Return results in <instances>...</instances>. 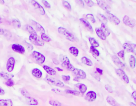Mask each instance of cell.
Returning a JSON list of instances; mask_svg holds the SVG:
<instances>
[{
  "mask_svg": "<svg viewBox=\"0 0 136 106\" xmlns=\"http://www.w3.org/2000/svg\"><path fill=\"white\" fill-rule=\"evenodd\" d=\"M32 22L33 23V24L34 25V26L35 27L36 30H37V31L41 33V34H43V33H45V29L41 24H40L39 23H38L37 22H36V21H33V20H32Z\"/></svg>",
  "mask_w": 136,
  "mask_h": 106,
  "instance_id": "obj_18",
  "label": "cell"
},
{
  "mask_svg": "<svg viewBox=\"0 0 136 106\" xmlns=\"http://www.w3.org/2000/svg\"><path fill=\"white\" fill-rule=\"evenodd\" d=\"M32 74L37 78H40L42 76V72L37 68L34 69L32 70Z\"/></svg>",
  "mask_w": 136,
  "mask_h": 106,
  "instance_id": "obj_26",
  "label": "cell"
},
{
  "mask_svg": "<svg viewBox=\"0 0 136 106\" xmlns=\"http://www.w3.org/2000/svg\"><path fill=\"white\" fill-rule=\"evenodd\" d=\"M81 62L86 65L88 66H92L93 65V63L91 61V60L89 59L88 57H83L81 59Z\"/></svg>",
  "mask_w": 136,
  "mask_h": 106,
  "instance_id": "obj_25",
  "label": "cell"
},
{
  "mask_svg": "<svg viewBox=\"0 0 136 106\" xmlns=\"http://www.w3.org/2000/svg\"><path fill=\"white\" fill-rule=\"evenodd\" d=\"M52 91L53 92H55V93H57V94H61L62 93L60 89H58L57 88H53V89H52Z\"/></svg>",
  "mask_w": 136,
  "mask_h": 106,
  "instance_id": "obj_50",
  "label": "cell"
},
{
  "mask_svg": "<svg viewBox=\"0 0 136 106\" xmlns=\"http://www.w3.org/2000/svg\"><path fill=\"white\" fill-rule=\"evenodd\" d=\"M76 87L78 88L79 89V92L82 94H84L87 90V86L83 83H77L76 84Z\"/></svg>",
  "mask_w": 136,
  "mask_h": 106,
  "instance_id": "obj_22",
  "label": "cell"
},
{
  "mask_svg": "<svg viewBox=\"0 0 136 106\" xmlns=\"http://www.w3.org/2000/svg\"><path fill=\"white\" fill-rule=\"evenodd\" d=\"M5 3L4 0H0V4H4Z\"/></svg>",
  "mask_w": 136,
  "mask_h": 106,
  "instance_id": "obj_59",
  "label": "cell"
},
{
  "mask_svg": "<svg viewBox=\"0 0 136 106\" xmlns=\"http://www.w3.org/2000/svg\"><path fill=\"white\" fill-rule=\"evenodd\" d=\"M84 1L86 3V4L87 5L88 7H90V8L93 7L94 5V2L92 1V0H84Z\"/></svg>",
  "mask_w": 136,
  "mask_h": 106,
  "instance_id": "obj_43",
  "label": "cell"
},
{
  "mask_svg": "<svg viewBox=\"0 0 136 106\" xmlns=\"http://www.w3.org/2000/svg\"><path fill=\"white\" fill-rule=\"evenodd\" d=\"M15 64V60L13 57L9 59L7 63V69L9 72H11L13 70Z\"/></svg>",
  "mask_w": 136,
  "mask_h": 106,
  "instance_id": "obj_14",
  "label": "cell"
},
{
  "mask_svg": "<svg viewBox=\"0 0 136 106\" xmlns=\"http://www.w3.org/2000/svg\"><path fill=\"white\" fill-rule=\"evenodd\" d=\"M53 63H54L55 65H58V64H59V62H58V61H57V60L56 59H53Z\"/></svg>",
  "mask_w": 136,
  "mask_h": 106,
  "instance_id": "obj_55",
  "label": "cell"
},
{
  "mask_svg": "<svg viewBox=\"0 0 136 106\" xmlns=\"http://www.w3.org/2000/svg\"><path fill=\"white\" fill-rule=\"evenodd\" d=\"M62 4H63V7L66 8L67 10H68L69 11H71L72 10L71 6L69 2L66 1H63L62 2Z\"/></svg>",
  "mask_w": 136,
  "mask_h": 106,
  "instance_id": "obj_34",
  "label": "cell"
},
{
  "mask_svg": "<svg viewBox=\"0 0 136 106\" xmlns=\"http://www.w3.org/2000/svg\"><path fill=\"white\" fill-rule=\"evenodd\" d=\"M86 18H87L89 21H90L92 23H95L96 22V20L93 16V14L91 13L87 14L86 15Z\"/></svg>",
  "mask_w": 136,
  "mask_h": 106,
  "instance_id": "obj_37",
  "label": "cell"
},
{
  "mask_svg": "<svg viewBox=\"0 0 136 106\" xmlns=\"http://www.w3.org/2000/svg\"><path fill=\"white\" fill-rule=\"evenodd\" d=\"M32 4L34 8L36 9V10L40 14L42 15V16H44L45 14V11L44 8H43L42 6L40 5L37 2H36L35 0H32Z\"/></svg>",
  "mask_w": 136,
  "mask_h": 106,
  "instance_id": "obj_10",
  "label": "cell"
},
{
  "mask_svg": "<svg viewBox=\"0 0 136 106\" xmlns=\"http://www.w3.org/2000/svg\"><path fill=\"white\" fill-rule=\"evenodd\" d=\"M89 41L90 42L91 46L94 47L95 48L100 46V44L98 43V42L96 40V39L94 38H91V37L89 38Z\"/></svg>",
  "mask_w": 136,
  "mask_h": 106,
  "instance_id": "obj_32",
  "label": "cell"
},
{
  "mask_svg": "<svg viewBox=\"0 0 136 106\" xmlns=\"http://www.w3.org/2000/svg\"><path fill=\"white\" fill-rule=\"evenodd\" d=\"M123 22L126 26L133 28L135 26V23L128 16H125L123 18Z\"/></svg>",
  "mask_w": 136,
  "mask_h": 106,
  "instance_id": "obj_16",
  "label": "cell"
},
{
  "mask_svg": "<svg viewBox=\"0 0 136 106\" xmlns=\"http://www.w3.org/2000/svg\"><path fill=\"white\" fill-rule=\"evenodd\" d=\"M130 106H136V105L135 104H134V102H130Z\"/></svg>",
  "mask_w": 136,
  "mask_h": 106,
  "instance_id": "obj_57",
  "label": "cell"
},
{
  "mask_svg": "<svg viewBox=\"0 0 136 106\" xmlns=\"http://www.w3.org/2000/svg\"><path fill=\"white\" fill-rule=\"evenodd\" d=\"M43 68H44L45 71L47 72L49 75H52V76H54V75H56V74H57L56 71H55L54 69L51 68V67H49V66L44 65L43 66Z\"/></svg>",
  "mask_w": 136,
  "mask_h": 106,
  "instance_id": "obj_19",
  "label": "cell"
},
{
  "mask_svg": "<svg viewBox=\"0 0 136 106\" xmlns=\"http://www.w3.org/2000/svg\"><path fill=\"white\" fill-rule=\"evenodd\" d=\"M0 77L4 79L9 80L12 79L14 77V75L12 73H8V72H1V73H0Z\"/></svg>",
  "mask_w": 136,
  "mask_h": 106,
  "instance_id": "obj_21",
  "label": "cell"
},
{
  "mask_svg": "<svg viewBox=\"0 0 136 106\" xmlns=\"http://www.w3.org/2000/svg\"><path fill=\"white\" fill-rule=\"evenodd\" d=\"M12 23L14 25V26L16 27L17 28H20L21 27V23L20 22L19 20H18V19H13L12 20Z\"/></svg>",
  "mask_w": 136,
  "mask_h": 106,
  "instance_id": "obj_39",
  "label": "cell"
},
{
  "mask_svg": "<svg viewBox=\"0 0 136 106\" xmlns=\"http://www.w3.org/2000/svg\"><path fill=\"white\" fill-rule=\"evenodd\" d=\"M56 68V69H57V70H58V71H63V69H60V68H58V67H56V68Z\"/></svg>",
  "mask_w": 136,
  "mask_h": 106,
  "instance_id": "obj_58",
  "label": "cell"
},
{
  "mask_svg": "<svg viewBox=\"0 0 136 106\" xmlns=\"http://www.w3.org/2000/svg\"><path fill=\"white\" fill-rule=\"evenodd\" d=\"M26 44L27 45V47L28 49L29 50L32 51L33 50V46L32 44H30V43H28L27 42H26Z\"/></svg>",
  "mask_w": 136,
  "mask_h": 106,
  "instance_id": "obj_51",
  "label": "cell"
},
{
  "mask_svg": "<svg viewBox=\"0 0 136 106\" xmlns=\"http://www.w3.org/2000/svg\"><path fill=\"white\" fill-rule=\"evenodd\" d=\"M41 39L43 41L46 42H50L51 41V39L47 35H46L45 33H43L41 34Z\"/></svg>",
  "mask_w": 136,
  "mask_h": 106,
  "instance_id": "obj_40",
  "label": "cell"
},
{
  "mask_svg": "<svg viewBox=\"0 0 136 106\" xmlns=\"http://www.w3.org/2000/svg\"><path fill=\"white\" fill-rule=\"evenodd\" d=\"M12 49L15 52L20 54H24L25 52V49L22 45L19 44H13L12 45Z\"/></svg>",
  "mask_w": 136,
  "mask_h": 106,
  "instance_id": "obj_13",
  "label": "cell"
},
{
  "mask_svg": "<svg viewBox=\"0 0 136 106\" xmlns=\"http://www.w3.org/2000/svg\"><path fill=\"white\" fill-rule=\"evenodd\" d=\"M116 74L118 75V76L123 80V81L125 82V83H129V78L127 76V75L126 74L125 72L122 69H117L115 70Z\"/></svg>",
  "mask_w": 136,
  "mask_h": 106,
  "instance_id": "obj_9",
  "label": "cell"
},
{
  "mask_svg": "<svg viewBox=\"0 0 136 106\" xmlns=\"http://www.w3.org/2000/svg\"><path fill=\"white\" fill-rule=\"evenodd\" d=\"M61 60L62 61V66L63 68H66L68 70L72 71L75 68L71 65L70 60L66 56H62V58L61 57Z\"/></svg>",
  "mask_w": 136,
  "mask_h": 106,
  "instance_id": "obj_4",
  "label": "cell"
},
{
  "mask_svg": "<svg viewBox=\"0 0 136 106\" xmlns=\"http://www.w3.org/2000/svg\"><path fill=\"white\" fill-rule=\"evenodd\" d=\"M45 80L48 84H50V85L57 86L60 88H62L64 86V84L63 82H62L61 81L55 78H51L48 76H47L45 78Z\"/></svg>",
  "mask_w": 136,
  "mask_h": 106,
  "instance_id": "obj_5",
  "label": "cell"
},
{
  "mask_svg": "<svg viewBox=\"0 0 136 106\" xmlns=\"http://www.w3.org/2000/svg\"><path fill=\"white\" fill-rule=\"evenodd\" d=\"M90 51H91V52L94 55L96 56L97 57L100 56V52H99L98 50L96 49L95 47L91 46V48H90Z\"/></svg>",
  "mask_w": 136,
  "mask_h": 106,
  "instance_id": "obj_35",
  "label": "cell"
},
{
  "mask_svg": "<svg viewBox=\"0 0 136 106\" xmlns=\"http://www.w3.org/2000/svg\"><path fill=\"white\" fill-rule=\"evenodd\" d=\"M97 98V94L94 91H89L86 93L85 99L89 102L94 101Z\"/></svg>",
  "mask_w": 136,
  "mask_h": 106,
  "instance_id": "obj_11",
  "label": "cell"
},
{
  "mask_svg": "<svg viewBox=\"0 0 136 106\" xmlns=\"http://www.w3.org/2000/svg\"><path fill=\"white\" fill-rule=\"evenodd\" d=\"M72 72L74 76H75V78L78 79V80L85 79L86 78V73L82 70L75 68L72 71Z\"/></svg>",
  "mask_w": 136,
  "mask_h": 106,
  "instance_id": "obj_6",
  "label": "cell"
},
{
  "mask_svg": "<svg viewBox=\"0 0 136 106\" xmlns=\"http://www.w3.org/2000/svg\"><path fill=\"white\" fill-rule=\"evenodd\" d=\"M132 97L134 99L135 102L136 103V91H134L132 93Z\"/></svg>",
  "mask_w": 136,
  "mask_h": 106,
  "instance_id": "obj_52",
  "label": "cell"
},
{
  "mask_svg": "<svg viewBox=\"0 0 136 106\" xmlns=\"http://www.w3.org/2000/svg\"><path fill=\"white\" fill-rule=\"evenodd\" d=\"M5 84L7 85L8 87H12L14 85V82L12 79H9L7 81L5 82Z\"/></svg>",
  "mask_w": 136,
  "mask_h": 106,
  "instance_id": "obj_42",
  "label": "cell"
},
{
  "mask_svg": "<svg viewBox=\"0 0 136 106\" xmlns=\"http://www.w3.org/2000/svg\"><path fill=\"white\" fill-rule=\"evenodd\" d=\"M2 23V19L1 17L0 16V23Z\"/></svg>",
  "mask_w": 136,
  "mask_h": 106,
  "instance_id": "obj_60",
  "label": "cell"
},
{
  "mask_svg": "<svg viewBox=\"0 0 136 106\" xmlns=\"http://www.w3.org/2000/svg\"><path fill=\"white\" fill-rule=\"evenodd\" d=\"M98 5L103 10H105L106 12L109 11L110 10V8L109 5H107L106 3L104 0H96Z\"/></svg>",
  "mask_w": 136,
  "mask_h": 106,
  "instance_id": "obj_15",
  "label": "cell"
},
{
  "mask_svg": "<svg viewBox=\"0 0 136 106\" xmlns=\"http://www.w3.org/2000/svg\"><path fill=\"white\" fill-rule=\"evenodd\" d=\"M105 16L107 20H109L112 23H113L114 24L119 25L120 23V20L119 18L114 16L112 13H111L110 12H106Z\"/></svg>",
  "mask_w": 136,
  "mask_h": 106,
  "instance_id": "obj_8",
  "label": "cell"
},
{
  "mask_svg": "<svg viewBox=\"0 0 136 106\" xmlns=\"http://www.w3.org/2000/svg\"><path fill=\"white\" fill-rule=\"evenodd\" d=\"M79 20L82 24L85 26V28L87 29L89 32H91V33L93 32V31H94L93 28H92V27L90 23H89L87 20L83 19V18H80Z\"/></svg>",
  "mask_w": 136,
  "mask_h": 106,
  "instance_id": "obj_17",
  "label": "cell"
},
{
  "mask_svg": "<svg viewBox=\"0 0 136 106\" xmlns=\"http://www.w3.org/2000/svg\"><path fill=\"white\" fill-rule=\"evenodd\" d=\"M105 88L106 90V91L107 92H109L110 93H113V90L112 88L111 87L110 85L109 84H106L105 86Z\"/></svg>",
  "mask_w": 136,
  "mask_h": 106,
  "instance_id": "obj_44",
  "label": "cell"
},
{
  "mask_svg": "<svg viewBox=\"0 0 136 106\" xmlns=\"http://www.w3.org/2000/svg\"><path fill=\"white\" fill-rule=\"evenodd\" d=\"M4 35L6 37H7V38L8 39H10V38H11L12 37V35H11V33L9 32V31H8V30H4Z\"/></svg>",
  "mask_w": 136,
  "mask_h": 106,
  "instance_id": "obj_47",
  "label": "cell"
},
{
  "mask_svg": "<svg viewBox=\"0 0 136 106\" xmlns=\"http://www.w3.org/2000/svg\"><path fill=\"white\" fill-rule=\"evenodd\" d=\"M27 104L30 106H37L38 105V102L36 99L30 97L27 99Z\"/></svg>",
  "mask_w": 136,
  "mask_h": 106,
  "instance_id": "obj_29",
  "label": "cell"
},
{
  "mask_svg": "<svg viewBox=\"0 0 136 106\" xmlns=\"http://www.w3.org/2000/svg\"><path fill=\"white\" fill-rule=\"evenodd\" d=\"M129 65L130 66V68L131 69H134L136 66V57L133 56L131 55L129 57Z\"/></svg>",
  "mask_w": 136,
  "mask_h": 106,
  "instance_id": "obj_27",
  "label": "cell"
},
{
  "mask_svg": "<svg viewBox=\"0 0 136 106\" xmlns=\"http://www.w3.org/2000/svg\"><path fill=\"white\" fill-rule=\"evenodd\" d=\"M4 33V30L2 28H0V35H3Z\"/></svg>",
  "mask_w": 136,
  "mask_h": 106,
  "instance_id": "obj_56",
  "label": "cell"
},
{
  "mask_svg": "<svg viewBox=\"0 0 136 106\" xmlns=\"http://www.w3.org/2000/svg\"><path fill=\"white\" fill-rule=\"evenodd\" d=\"M66 92L68 94H71V95H72L73 96H78L80 95V92L78 91L77 90H66Z\"/></svg>",
  "mask_w": 136,
  "mask_h": 106,
  "instance_id": "obj_33",
  "label": "cell"
},
{
  "mask_svg": "<svg viewBox=\"0 0 136 106\" xmlns=\"http://www.w3.org/2000/svg\"><path fill=\"white\" fill-rule=\"evenodd\" d=\"M117 56L120 57H121L123 60L125 59V51L123 50H120L119 52L117 53Z\"/></svg>",
  "mask_w": 136,
  "mask_h": 106,
  "instance_id": "obj_45",
  "label": "cell"
},
{
  "mask_svg": "<svg viewBox=\"0 0 136 106\" xmlns=\"http://www.w3.org/2000/svg\"><path fill=\"white\" fill-rule=\"evenodd\" d=\"M26 29L27 30V31L29 33H30L31 34H37L36 31L32 28V26H30V25H27Z\"/></svg>",
  "mask_w": 136,
  "mask_h": 106,
  "instance_id": "obj_41",
  "label": "cell"
},
{
  "mask_svg": "<svg viewBox=\"0 0 136 106\" xmlns=\"http://www.w3.org/2000/svg\"><path fill=\"white\" fill-rule=\"evenodd\" d=\"M123 48L127 52L133 53L136 56V44L125 43L123 45Z\"/></svg>",
  "mask_w": 136,
  "mask_h": 106,
  "instance_id": "obj_7",
  "label": "cell"
},
{
  "mask_svg": "<svg viewBox=\"0 0 136 106\" xmlns=\"http://www.w3.org/2000/svg\"><path fill=\"white\" fill-rule=\"evenodd\" d=\"M49 104L51 105L52 106H61L62 104L57 100H51L49 101Z\"/></svg>",
  "mask_w": 136,
  "mask_h": 106,
  "instance_id": "obj_36",
  "label": "cell"
},
{
  "mask_svg": "<svg viewBox=\"0 0 136 106\" xmlns=\"http://www.w3.org/2000/svg\"><path fill=\"white\" fill-rule=\"evenodd\" d=\"M62 79H63L64 81L68 82V81H69L70 80L71 77H70V75H62Z\"/></svg>",
  "mask_w": 136,
  "mask_h": 106,
  "instance_id": "obj_48",
  "label": "cell"
},
{
  "mask_svg": "<svg viewBox=\"0 0 136 106\" xmlns=\"http://www.w3.org/2000/svg\"><path fill=\"white\" fill-rule=\"evenodd\" d=\"M69 52L71 53L73 56H75V57H78L79 55V50L77 49V48L75 47H71L69 48Z\"/></svg>",
  "mask_w": 136,
  "mask_h": 106,
  "instance_id": "obj_31",
  "label": "cell"
},
{
  "mask_svg": "<svg viewBox=\"0 0 136 106\" xmlns=\"http://www.w3.org/2000/svg\"><path fill=\"white\" fill-rule=\"evenodd\" d=\"M106 101L108 104H109L111 106H119V103L116 101L115 99H114L112 97L107 96L106 98Z\"/></svg>",
  "mask_w": 136,
  "mask_h": 106,
  "instance_id": "obj_20",
  "label": "cell"
},
{
  "mask_svg": "<svg viewBox=\"0 0 136 106\" xmlns=\"http://www.w3.org/2000/svg\"><path fill=\"white\" fill-rule=\"evenodd\" d=\"M57 31L61 35H63L68 40L71 42H74L75 41V38L74 37V35L67 29L60 26L59 28H58Z\"/></svg>",
  "mask_w": 136,
  "mask_h": 106,
  "instance_id": "obj_1",
  "label": "cell"
},
{
  "mask_svg": "<svg viewBox=\"0 0 136 106\" xmlns=\"http://www.w3.org/2000/svg\"><path fill=\"white\" fill-rule=\"evenodd\" d=\"M42 3L44 5V6L46 8H51L50 4H49L47 1H45V0H42Z\"/></svg>",
  "mask_w": 136,
  "mask_h": 106,
  "instance_id": "obj_46",
  "label": "cell"
},
{
  "mask_svg": "<svg viewBox=\"0 0 136 106\" xmlns=\"http://www.w3.org/2000/svg\"><path fill=\"white\" fill-rule=\"evenodd\" d=\"M5 95V91L4 90L2 89V88L0 87V95L3 96Z\"/></svg>",
  "mask_w": 136,
  "mask_h": 106,
  "instance_id": "obj_54",
  "label": "cell"
},
{
  "mask_svg": "<svg viewBox=\"0 0 136 106\" xmlns=\"http://www.w3.org/2000/svg\"><path fill=\"white\" fill-rule=\"evenodd\" d=\"M76 3H77V4L80 6V7L84 8L85 4H84V2L83 1V0H76Z\"/></svg>",
  "mask_w": 136,
  "mask_h": 106,
  "instance_id": "obj_49",
  "label": "cell"
},
{
  "mask_svg": "<svg viewBox=\"0 0 136 106\" xmlns=\"http://www.w3.org/2000/svg\"><path fill=\"white\" fill-rule=\"evenodd\" d=\"M97 17L98 19V20L102 22V23H104L105 24H106L107 23V19L104 15L102 14L101 13H98L97 14Z\"/></svg>",
  "mask_w": 136,
  "mask_h": 106,
  "instance_id": "obj_30",
  "label": "cell"
},
{
  "mask_svg": "<svg viewBox=\"0 0 136 106\" xmlns=\"http://www.w3.org/2000/svg\"><path fill=\"white\" fill-rule=\"evenodd\" d=\"M100 29L101 30V31L104 33V34L105 35L106 37L110 35V31H109V29L107 28L106 24H105L104 23H102Z\"/></svg>",
  "mask_w": 136,
  "mask_h": 106,
  "instance_id": "obj_23",
  "label": "cell"
},
{
  "mask_svg": "<svg viewBox=\"0 0 136 106\" xmlns=\"http://www.w3.org/2000/svg\"><path fill=\"white\" fill-rule=\"evenodd\" d=\"M96 71H97V72H98L99 74H103V70H102L100 68H96Z\"/></svg>",
  "mask_w": 136,
  "mask_h": 106,
  "instance_id": "obj_53",
  "label": "cell"
},
{
  "mask_svg": "<svg viewBox=\"0 0 136 106\" xmlns=\"http://www.w3.org/2000/svg\"><path fill=\"white\" fill-rule=\"evenodd\" d=\"M21 93L23 96H24V97H26L27 99L30 98V95L28 93V92L27 91V90L26 89H21Z\"/></svg>",
  "mask_w": 136,
  "mask_h": 106,
  "instance_id": "obj_38",
  "label": "cell"
},
{
  "mask_svg": "<svg viewBox=\"0 0 136 106\" xmlns=\"http://www.w3.org/2000/svg\"><path fill=\"white\" fill-rule=\"evenodd\" d=\"M32 57L35 61L38 64H43L45 61V57L42 53L34 51L32 53Z\"/></svg>",
  "mask_w": 136,
  "mask_h": 106,
  "instance_id": "obj_3",
  "label": "cell"
},
{
  "mask_svg": "<svg viewBox=\"0 0 136 106\" xmlns=\"http://www.w3.org/2000/svg\"><path fill=\"white\" fill-rule=\"evenodd\" d=\"M112 59L113 60V62H114L117 67H119L120 69H123L125 68V65L123 63L120 59L115 55H113L112 57Z\"/></svg>",
  "mask_w": 136,
  "mask_h": 106,
  "instance_id": "obj_12",
  "label": "cell"
},
{
  "mask_svg": "<svg viewBox=\"0 0 136 106\" xmlns=\"http://www.w3.org/2000/svg\"><path fill=\"white\" fill-rule=\"evenodd\" d=\"M13 102L11 99L0 100V106H12Z\"/></svg>",
  "mask_w": 136,
  "mask_h": 106,
  "instance_id": "obj_24",
  "label": "cell"
},
{
  "mask_svg": "<svg viewBox=\"0 0 136 106\" xmlns=\"http://www.w3.org/2000/svg\"><path fill=\"white\" fill-rule=\"evenodd\" d=\"M96 33L98 37L100 38L102 40H105L106 39V37L104 34V33L101 31V30L100 28H96L95 29Z\"/></svg>",
  "mask_w": 136,
  "mask_h": 106,
  "instance_id": "obj_28",
  "label": "cell"
},
{
  "mask_svg": "<svg viewBox=\"0 0 136 106\" xmlns=\"http://www.w3.org/2000/svg\"><path fill=\"white\" fill-rule=\"evenodd\" d=\"M29 40L34 45L37 46L43 47L44 45V42L42 39H40L37 34H32L29 36Z\"/></svg>",
  "mask_w": 136,
  "mask_h": 106,
  "instance_id": "obj_2",
  "label": "cell"
}]
</instances>
